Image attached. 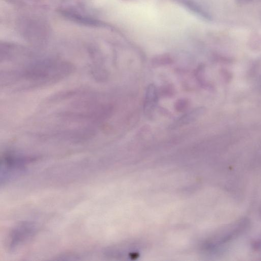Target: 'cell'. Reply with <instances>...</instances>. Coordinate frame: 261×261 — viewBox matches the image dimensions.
Segmentation results:
<instances>
[{
	"instance_id": "cell-1",
	"label": "cell",
	"mask_w": 261,
	"mask_h": 261,
	"mask_svg": "<svg viewBox=\"0 0 261 261\" xmlns=\"http://www.w3.org/2000/svg\"><path fill=\"white\" fill-rule=\"evenodd\" d=\"M73 69L71 63L63 60H39L2 71V85L17 90L42 88L64 80Z\"/></svg>"
},
{
	"instance_id": "cell-2",
	"label": "cell",
	"mask_w": 261,
	"mask_h": 261,
	"mask_svg": "<svg viewBox=\"0 0 261 261\" xmlns=\"http://www.w3.org/2000/svg\"><path fill=\"white\" fill-rule=\"evenodd\" d=\"M249 220L244 218L227 225L219 232L217 237H216L215 243L220 245L231 241L245 232L249 228Z\"/></svg>"
},
{
	"instance_id": "cell-3",
	"label": "cell",
	"mask_w": 261,
	"mask_h": 261,
	"mask_svg": "<svg viewBox=\"0 0 261 261\" xmlns=\"http://www.w3.org/2000/svg\"><path fill=\"white\" fill-rule=\"evenodd\" d=\"M34 231V227L32 224L24 223L20 225L11 233L9 243L10 248H15L24 240L31 236Z\"/></svg>"
},
{
	"instance_id": "cell-4",
	"label": "cell",
	"mask_w": 261,
	"mask_h": 261,
	"mask_svg": "<svg viewBox=\"0 0 261 261\" xmlns=\"http://www.w3.org/2000/svg\"><path fill=\"white\" fill-rule=\"evenodd\" d=\"M59 12L67 19L78 24L93 27H99L102 25L100 21L88 16L77 14L73 11L61 10Z\"/></svg>"
},
{
	"instance_id": "cell-5",
	"label": "cell",
	"mask_w": 261,
	"mask_h": 261,
	"mask_svg": "<svg viewBox=\"0 0 261 261\" xmlns=\"http://www.w3.org/2000/svg\"><path fill=\"white\" fill-rule=\"evenodd\" d=\"M158 98V90L155 85L153 84L149 85L146 90L143 106L145 116L149 117L152 114L156 106Z\"/></svg>"
},
{
	"instance_id": "cell-6",
	"label": "cell",
	"mask_w": 261,
	"mask_h": 261,
	"mask_svg": "<svg viewBox=\"0 0 261 261\" xmlns=\"http://www.w3.org/2000/svg\"><path fill=\"white\" fill-rule=\"evenodd\" d=\"M205 113V109L203 107L195 108L189 113H188L173 123L170 126L171 129H176L191 124L198 119Z\"/></svg>"
},
{
	"instance_id": "cell-7",
	"label": "cell",
	"mask_w": 261,
	"mask_h": 261,
	"mask_svg": "<svg viewBox=\"0 0 261 261\" xmlns=\"http://www.w3.org/2000/svg\"><path fill=\"white\" fill-rule=\"evenodd\" d=\"M172 63V58L169 56L166 55L157 56L152 60V64L155 66H165Z\"/></svg>"
},
{
	"instance_id": "cell-8",
	"label": "cell",
	"mask_w": 261,
	"mask_h": 261,
	"mask_svg": "<svg viewBox=\"0 0 261 261\" xmlns=\"http://www.w3.org/2000/svg\"><path fill=\"white\" fill-rule=\"evenodd\" d=\"M175 93V89L171 85H167L161 87L158 90V94L159 97H170L174 95Z\"/></svg>"
},
{
	"instance_id": "cell-9",
	"label": "cell",
	"mask_w": 261,
	"mask_h": 261,
	"mask_svg": "<svg viewBox=\"0 0 261 261\" xmlns=\"http://www.w3.org/2000/svg\"><path fill=\"white\" fill-rule=\"evenodd\" d=\"M189 106V101L186 99L178 100L175 105V108L177 112L183 113L185 111Z\"/></svg>"
},
{
	"instance_id": "cell-10",
	"label": "cell",
	"mask_w": 261,
	"mask_h": 261,
	"mask_svg": "<svg viewBox=\"0 0 261 261\" xmlns=\"http://www.w3.org/2000/svg\"><path fill=\"white\" fill-rule=\"evenodd\" d=\"M204 70L205 67L203 65H200L196 71V76L197 79L198 80L200 83H201L203 85H206L205 80V76H204Z\"/></svg>"
},
{
	"instance_id": "cell-11",
	"label": "cell",
	"mask_w": 261,
	"mask_h": 261,
	"mask_svg": "<svg viewBox=\"0 0 261 261\" xmlns=\"http://www.w3.org/2000/svg\"><path fill=\"white\" fill-rule=\"evenodd\" d=\"M239 1L241 3H248L250 1H252V0H239Z\"/></svg>"
}]
</instances>
